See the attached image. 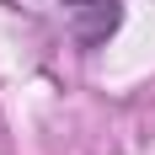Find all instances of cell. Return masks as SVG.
<instances>
[{"mask_svg": "<svg viewBox=\"0 0 155 155\" xmlns=\"http://www.w3.org/2000/svg\"><path fill=\"white\" fill-rule=\"evenodd\" d=\"M59 11L80 48H102L123 21V0H59Z\"/></svg>", "mask_w": 155, "mask_h": 155, "instance_id": "obj_1", "label": "cell"}]
</instances>
